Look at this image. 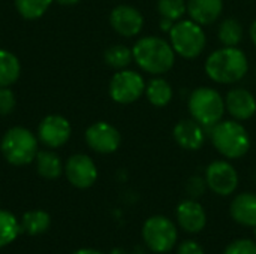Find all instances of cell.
I'll use <instances>...</instances> for the list:
<instances>
[{"instance_id":"484cf974","label":"cell","mask_w":256,"mask_h":254,"mask_svg":"<svg viewBox=\"0 0 256 254\" xmlns=\"http://www.w3.org/2000/svg\"><path fill=\"white\" fill-rule=\"evenodd\" d=\"M14 1L16 10L21 13V16L27 19H36L42 16L52 3V0H14Z\"/></svg>"},{"instance_id":"d4e9b609","label":"cell","mask_w":256,"mask_h":254,"mask_svg":"<svg viewBox=\"0 0 256 254\" xmlns=\"http://www.w3.org/2000/svg\"><path fill=\"white\" fill-rule=\"evenodd\" d=\"M134 60L132 49L124 45H112L105 51V61L114 69H124Z\"/></svg>"},{"instance_id":"f1b7e54d","label":"cell","mask_w":256,"mask_h":254,"mask_svg":"<svg viewBox=\"0 0 256 254\" xmlns=\"http://www.w3.org/2000/svg\"><path fill=\"white\" fill-rule=\"evenodd\" d=\"M15 108V96L9 87H0V115H8Z\"/></svg>"},{"instance_id":"5b68a950","label":"cell","mask_w":256,"mask_h":254,"mask_svg":"<svg viewBox=\"0 0 256 254\" xmlns=\"http://www.w3.org/2000/svg\"><path fill=\"white\" fill-rule=\"evenodd\" d=\"M189 112L202 127L212 129L220 123L225 114V100L219 91L210 87L196 88L189 97Z\"/></svg>"},{"instance_id":"d590c367","label":"cell","mask_w":256,"mask_h":254,"mask_svg":"<svg viewBox=\"0 0 256 254\" xmlns=\"http://www.w3.org/2000/svg\"><path fill=\"white\" fill-rule=\"evenodd\" d=\"M110 254H128L124 250H122V249H116V250H112Z\"/></svg>"},{"instance_id":"d6986e66","label":"cell","mask_w":256,"mask_h":254,"mask_svg":"<svg viewBox=\"0 0 256 254\" xmlns=\"http://www.w3.org/2000/svg\"><path fill=\"white\" fill-rule=\"evenodd\" d=\"M146 96L156 108H164L172 100V87L164 78H153L146 85Z\"/></svg>"},{"instance_id":"30bf717a","label":"cell","mask_w":256,"mask_h":254,"mask_svg":"<svg viewBox=\"0 0 256 254\" xmlns=\"http://www.w3.org/2000/svg\"><path fill=\"white\" fill-rule=\"evenodd\" d=\"M86 141L93 151L99 154H111L120 147L122 136L114 126L105 121H99L86 130Z\"/></svg>"},{"instance_id":"8992f818","label":"cell","mask_w":256,"mask_h":254,"mask_svg":"<svg viewBox=\"0 0 256 254\" xmlns=\"http://www.w3.org/2000/svg\"><path fill=\"white\" fill-rule=\"evenodd\" d=\"M0 148L3 157L10 165L22 166L32 163L36 159L38 141L28 129L12 127L4 133Z\"/></svg>"},{"instance_id":"7a4b0ae2","label":"cell","mask_w":256,"mask_h":254,"mask_svg":"<svg viewBox=\"0 0 256 254\" xmlns=\"http://www.w3.org/2000/svg\"><path fill=\"white\" fill-rule=\"evenodd\" d=\"M132 54L136 64L150 75L166 73L176 63V51L171 43L158 36H146L136 40Z\"/></svg>"},{"instance_id":"7c38bea8","label":"cell","mask_w":256,"mask_h":254,"mask_svg":"<svg viewBox=\"0 0 256 254\" xmlns=\"http://www.w3.org/2000/svg\"><path fill=\"white\" fill-rule=\"evenodd\" d=\"M70 124L62 115H48L45 117L38 129V135L42 144L50 148H58L64 145L70 138Z\"/></svg>"},{"instance_id":"4dcf8cb0","label":"cell","mask_w":256,"mask_h":254,"mask_svg":"<svg viewBox=\"0 0 256 254\" xmlns=\"http://www.w3.org/2000/svg\"><path fill=\"white\" fill-rule=\"evenodd\" d=\"M177 254H206L204 253V249L201 247V244H198L196 241H192V240H188V241H183L177 250Z\"/></svg>"},{"instance_id":"836d02e7","label":"cell","mask_w":256,"mask_h":254,"mask_svg":"<svg viewBox=\"0 0 256 254\" xmlns=\"http://www.w3.org/2000/svg\"><path fill=\"white\" fill-rule=\"evenodd\" d=\"M74 254H102V253H99V252H96V250H92V249H82V250L75 252Z\"/></svg>"},{"instance_id":"9a60e30c","label":"cell","mask_w":256,"mask_h":254,"mask_svg":"<svg viewBox=\"0 0 256 254\" xmlns=\"http://www.w3.org/2000/svg\"><path fill=\"white\" fill-rule=\"evenodd\" d=\"M225 109L237 121L250 120L256 114L255 96L246 88H232L225 97Z\"/></svg>"},{"instance_id":"83f0119b","label":"cell","mask_w":256,"mask_h":254,"mask_svg":"<svg viewBox=\"0 0 256 254\" xmlns=\"http://www.w3.org/2000/svg\"><path fill=\"white\" fill-rule=\"evenodd\" d=\"M224 254H256V243L252 240H237L225 249Z\"/></svg>"},{"instance_id":"d6a6232c","label":"cell","mask_w":256,"mask_h":254,"mask_svg":"<svg viewBox=\"0 0 256 254\" xmlns=\"http://www.w3.org/2000/svg\"><path fill=\"white\" fill-rule=\"evenodd\" d=\"M249 34H250V39H252L254 45L256 46V21H254V22H252V25H250V30H249Z\"/></svg>"},{"instance_id":"4316f807","label":"cell","mask_w":256,"mask_h":254,"mask_svg":"<svg viewBox=\"0 0 256 254\" xmlns=\"http://www.w3.org/2000/svg\"><path fill=\"white\" fill-rule=\"evenodd\" d=\"M158 12L160 18H166V19L177 22L188 12V1L186 0H158Z\"/></svg>"},{"instance_id":"1f68e13d","label":"cell","mask_w":256,"mask_h":254,"mask_svg":"<svg viewBox=\"0 0 256 254\" xmlns=\"http://www.w3.org/2000/svg\"><path fill=\"white\" fill-rule=\"evenodd\" d=\"M172 25H174V21L166 19V18H162V19H160V28H162V30H165V31L170 33V30L172 28Z\"/></svg>"},{"instance_id":"f546056e","label":"cell","mask_w":256,"mask_h":254,"mask_svg":"<svg viewBox=\"0 0 256 254\" xmlns=\"http://www.w3.org/2000/svg\"><path fill=\"white\" fill-rule=\"evenodd\" d=\"M206 189H207L206 178H201V177H192V178H189V181L186 184V192L194 199L202 196Z\"/></svg>"},{"instance_id":"8d00e7d4","label":"cell","mask_w":256,"mask_h":254,"mask_svg":"<svg viewBox=\"0 0 256 254\" xmlns=\"http://www.w3.org/2000/svg\"><path fill=\"white\" fill-rule=\"evenodd\" d=\"M254 229H255V238H256V228H254Z\"/></svg>"},{"instance_id":"603a6c76","label":"cell","mask_w":256,"mask_h":254,"mask_svg":"<svg viewBox=\"0 0 256 254\" xmlns=\"http://www.w3.org/2000/svg\"><path fill=\"white\" fill-rule=\"evenodd\" d=\"M218 37L224 46H237L243 40V25L234 18H228L220 22Z\"/></svg>"},{"instance_id":"277c9868","label":"cell","mask_w":256,"mask_h":254,"mask_svg":"<svg viewBox=\"0 0 256 254\" xmlns=\"http://www.w3.org/2000/svg\"><path fill=\"white\" fill-rule=\"evenodd\" d=\"M170 43L176 54L192 60L202 54L207 45V36L201 24L194 19H180L170 30Z\"/></svg>"},{"instance_id":"ba28073f","label":"cell","mask_w":256,"mask_h":254,"mask_svg":"<svg viewBox=\"0 0 256 254\" xmlns=\"http://www.w3.org/2000/svg\"><path fill=\"white\" fill-rule=\"evenodd\" d=\"M146 85L147 84L140 73L122 69L110 82V96L117 103L129 105L136 102L146 93Z\"/></svg>"},{"instance_id":"9c48e42d","label":"cell","mask_w":256,"mask_h":254,"mask_svg":"<svg viewBox=\"0 0 256 254\" xmlns=\"http://www.w3.org/2000/svg\"><path fill=\"white\" fill-rule=\"evenodd\" d=\"M206 183L213 193L219 196H230L238 187V174L231 163L216 160L206 169Z\"/></svg>"},{"instance_id":"7402d4cb","label":"cell","mask_w":256,"mask_h":254,"mask_svg":"<svg viewBox=\"0 0 256 254\" xmlns=\"http://www.w3.org/2000/svg\"><path fill=\"white\" fill-rule=\"evenodd\" d=\"M51 219L50 216L42 210L28 211L22 216L21 222V231H24L28 235H40L50 228Z\"/></svg>"},{"instance_id":"6da1fadb","label":"cell","mask_w":256,"mask_h":254,"mask_svg":"<svg viewBox=\"0 0 256 254\" xmlns=\"http://www.w3.org/2000/svg\"><path fill=\"white\" fill-rule=\"evenodd\" d=\"M248 70V57L237 46L216 49L206 60V73L218 84H236L246 76Z\"/></svg>"},{"instance_id":"5bb4252c","label":"cell","mask_w":256,"mask_h":254,"mask_svg":"<svg viewBox=\"0 0 256 254\" xmlns=\"http://www.w3.org/2000/svg\"><path fill=\"white\" fill-rule=\"evenodd\" d=\"M206 130L207 129L202 127L194 118L180 120L172 129V136L182 148L189 151H196L202 148V145L206 144L207 139Z\"/></svg>"},{"instance_id":"8fae6325","label":"cell","mask_w":256,"mask_h":254,"mask_svg":"<svg viewBox=\"0 0 256 254\" xmlns=\"http://www.w3.org/2000/svg\"><path fill=\"white\" fill-rule=\"evenodd\" d=\"M68 181L76 189H88L98 178V168L94 162L86 154H75L68 159L64 165Z\"/></svg>"},{"instance_id":"e575fe53","label":"cell","mask_w":256,"mask_h":254,"mask_svg":"<svg viewBox=\"0 0 256 254\" xmlns=\"http://www.w3.org/2000/svg\"><path fill=\"white\" fill-rule=\"evenodd\" d=\"M60 4H64V6H69V4H75V3H78L80 0H57Z\"/></svg>"},{"instance_id":"ffe728a7","label":"cell","mask_w":256,"mask_h":254,"mask_svg":"<svg viewBox=\"0 0 256 254\" xmlns=\"http://www.w3.org/2000/svg\"><path fill=\"white\" fill-rule=\"evenodd\" d=\"M36 168L40 177L46 180H56L60 177L63 166L58 156L52 151H40L36 154Z\"/></svg>"},{"instance_id":"2e32d148","label":"cell","mask_w":256,"mask_h":254,"mask_svg":"<svg viewBox=\"0 0 256 254\" xmlns=\"http://www.w3.org/2000/svg\"><path fill=\"white\" fill-rule=\"evenodd\" d=\"M177 222L184 232L198 234L207 225V214L200 202L188 199L177 207Z\"/></svg>"},{"instance_id":"52a82bcc","label":"cell","mask_w":256,"mask_h":254,"mask_svg":"<svg viewBox=\"0 0 256 254\" xmlns=\"http://www.w3.org/2000/svg\"><path fill=\"white\" fill-rule=\"evenodd\" d=\"M176 225L164 216H153L142 226V240L154 253H168L177 243Z\"/></svg>"},{"instance_id":"4fadbf2b","label":"cell","mask_w":256,"mask_h":254,"mask_svg":"<svg viewBox=\"0 0 256 254\" xmlns=\"http://www.w3.org/2000/svg\"><path fill=\"white\" fill-rule=\"evenodd\" d=\"M110 24L120 36L134 37L142 30L144 18L138 9L128 4H120L112 9L110 15Z\"/></svg>"},{"instance_id":"e0dca14e","label":"cell","mask_w":256,"mask_h":254,"mask_svg":"<svg viewBox=\"0 0 256 254\" xmlns=\"http://www.w3.org/2000/svg\"><path fill=\"white\" fill-rule=\"evenodd\" d=\"M224 10V0H188V13L190 19L201 25L216 22Z\"/></svg>"},{"instance_id":"cb8c5ba5","label":"cell","mask_w":256,"mask_h":254,"mask_svg":"<svg viewBox=\"0 0 256 254\" xmlns=\"http://www.w3.org/2000/svg\"><path fill=\"white\" fill-rule=\"evenodd\" d=\"M21 232V225L9 211L0 210V249L15 241Z\"/></svg>"},{"instance_id":"3957f363","label":"cell","mask_w":256,"mask_h":254,"mask_svg":"<svg viewBox=\"0 0 256 254\" xmlns=\"http://www.w3.org/2000/svg\"><path fill=\"white\" fill-rule=\"evenodd\" d=\"M210 139L224 157L240 159L250 148V136L240 121H220L210 129Z\"/></svg>"},{"instance_id":"ac0fdd59","label":"cell","mask_w":256,"mask_h":254,"mask_svg":"<svg viewBox=\"0 0 256 254\" xmlns=\"http://www.w3.org/2000/svg\"><path fill=\"white\" fill-rule=\"evenodd\" d=\"M231 217L242 226L256 228V195L242 193L236 196L230 207Z\"/></svg>"},{"instance_id":"44dd1931","label":"cell","mask_w":256,"mask_h":254,"mask_svg":"<svg viewBox=\"0 0 256 254\" xmlns=\"http://www.w3.org/2000/svg\"><path fill=\"white\" fill-rule=\"evenodd\" d=\"M21 72V66L18 58L6 51L0 49V87H9L14 84Z\"/></svg>"}]
</instances>
